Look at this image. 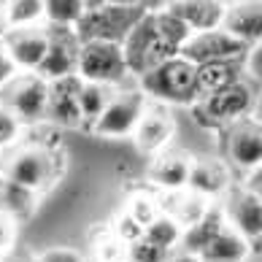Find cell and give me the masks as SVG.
<instances>
[{
    "instance_id": "1f68e13d",
    "label": "cell",
    "mask_w": 262,
    "mask_h": 262,
    "mask_svg": "<svg viewBox=\"0 0 262 262\" xmlns=\"http://www.w3.org/2000/svg\"><path fill=\"white\" fill-rule=\"evenodd\" d=\"M165 259H168V251L149 244L143 235L127 244V262H165Z\"/></svg>"
},
{
    "instance_id": "30bf717a",
    "label": "cell",
    "mask_w": 262,
    "mask_h": 262,
    "mask_svg": "<svg viewBox=\"0 0 262 262\" xmlns=\"http://www.w3.org/2000/svg\"><path fill=\"white\" fill-rule=\"evenodd\" d=\"M225 151L227 160L241 168L244 173H251L262 165V130L259 122L244 116L225 127Z\"/></svg>"
},
{
    "instance_id": "5b68a950",
    "label": "cell",
    "mask_w": 262,
    "mask_h": 262,
    "mask_svg": "<svg viewBox=\"0 0 262 262\" xmlns=\"http://www.w3.org/2000/svg\"><path fill=\"white\" fill-rule=\"evenodd\" d=\"M122 57L127 65V73L143 76L146 71H151L154 65H160L170 57H176L168 46L162 43V38L154 27V14L146 11L141 16V22L127 33V38L122 41Z\"/></svg>"
},
{
    "instance_id": "8d00e7d4",
    "label": "cell",
    "mask_w": 262,
    "mask_h": 262,
    "mask_svg": "<svg viewBox=\"0 0 262 262\" xmlns=\"http://www.w3.org/2000/svg\"><path fill=\"white\" fill-rule=\"evenodd\" d=\"M168 3H170V0H141V6L146 8V11H162Z\"/></svg>"
},
{
    "instance_id": "7402d4cb",
    "label": "cell",
    "mask_w": 262,
    "mask_h": 262,
    "mask_svg": "<svg viewBox=\"0 0 262 262\" xmlns=\"http://www.w3.org/2000/svg\"><path fill=\"white\" fill-rule=\"evenodd\" d=\"M249 257H251V244L230 227L216 232L206 244V249L198 254L200 262H249Z\"/></svg>"
},
{
    "instance_id": "74e56055",
    "label": "cell",
    "mask_w": 262,
    "mask_h": 262,
    "mask_svg": "<svg viewBox=\"0 0 262 262\" xmlns=\"http://www.w3.org/2000/svg\"><path fill=\"white\" fill-rule=\"evenodd\" d=\"M165 262H200V259L192 257V254H184V251H176V254H168Z\"/></svg>"
},
{
    "instance_id": "ac0fdd59",
    "label": "cell",
    "mask_w": 262,
    "mask_h": 262,
    "mask_svg": "<svg viewBox=\"0 0 262 262\" xmlns=\"http://www.w3.org/2000/svg\"><path fill=\"white\" fill-rule=\"evenodd\" d=\"M192 160H195V157L187 154V151H181V149H165L149 165V181L157 189H162V192L187 189Z\"/></svg>"
},
{
    "instance_id": "d6986e66",
    "label": "cell",
    "mask_w": 262,
    "mask_h": 262,
    "mask_svg": "<svg viewBox=\"0 0 262 262\" xmlns=\"http://www.w3.org/2000/svg\"><path fill=\"white\" fill-rule=\"evenodd\" d=\"M162 11L181 19L192 33H206V30H216L219 27L225 6L219 0H170Z\"/></svg>"
},
{
    "instance_id": "8992f818",
    "label": "cell",
    "mask_w": 262,
    "mask_h": 262,
    "mask_svg": "<svg viewBox=\"0 0 262 262\" xmlns=\"http://www.w3.org/2000/svg\"><path fill=\"white\" fill-rule=\"evenodd\" d=\"M76 76H79L81 81L116 86L122 79H127V65H124V57H122V46L119 43H105V41L79 43Z\"/></svg>"
},
{
    "instance_id": "2e32d148",
    "label": "cell",
    "mask_w": 262,
    "mask_h": 262,
    "mask_svg": "<svg viewBox=\"0 0 262 262\" xmlns=\"http://www.w3.org/2000/svg\"><path fill=\"white\" fill-rule=\"evenodd\" d=\"M187 189L195 192V195H200V198H206V200L225 198L227 192L232 189L230 165L216 160V157H198V160H192Z\"/></svg>"
},
{
    "instance_id": "836d02e7",
    "label": "cell",
    "mask_w": 262,
    "mask_h": 262,
    "mask_svg": "<svg viewBox=\"0 0 262 262\" xmlns=\"http://www.w3.org/2000/svg\"><path fill=\"white\" fill-rule=\"evenodd\" d=\"M16 232H19V222H14L8 213L0 211V257H6L14 251Z\"/></svg>"
},
{
    "instance_id": "277c9868",
    "label": "cell",
    "mask_w": 262,
    "mask_h": 262,
    "mask_svg": "<svg viewBox=\"0 0 262 262\" xmlns=\"http://www.w3.org/2000/svg\"><path fill=\"white\" fill-rule=\"evenodd\" d=\"M57 162L52 149L41 146V143H27V146L14 149L8 157L0 162V179L14 181L25 189H43L46 184L54 179Z\"/></svg>"
},
{
    "instance_id": "4316f807",
    "label": "cell",
    "mask_w": 262,
    "mask_h": 262,
    "mask_svg": "<svg viewBox=\"0 0 262 262\" xmlns=\"http://www.w3.org/2000/svg\"><path fill=\"white\" fill-rule=\"evenodd\" d=\"M151 14H154V27H157V33H160V38H162V43L179 57V49L189 41L192 30L181 22V19H176V16L168 14V11H151Z\"/></svg>"
},
{
    "instance_id": "cb8c5ba5",
    "label": "cell",
    "mask_w": 262,
    "mask_h": 262,
    "mask_svg": "<svg viewBox=\"0 0 262 262\" xmlns=\"http://www.w3.org/2000/svg\"><path fill=\"white\" fill-rule=\"evenodd\" d=\"M35 200H38V192L25 189L14 181L0 179V211L8 213L14 222H22V219L30 216L35 211Z\"/></svg>"
},
{
    "instance_id": "f1b7e54d",
    "label": "cell",
    "mask_w": 262,
    "mask_h": 262,
    "mask_svg": "<svg viewBox=\"0 0 262 262\" xmlns=\"http://www.w3.org/2000/svg\"><path fill=\"white\" fill-rule=\"evenodd\" d=\"M81 14V0H43V19L49 27H76Z\"/></svg>"
},
{
    "instance_id": "d4e9b609",
    "label": "cell",
    "mask_w": 262,
    "mask_h": 262,
    "mask_svg": "<svg viewBox=\"0 0 262 262\" xmlns=\"http://www.w3.org/2000/svg\"><path fill=\"white\" fill-rule=\"evenodd\" d=\"M114 95H116V90L108 86V84H92V81L81 84L79 111H81V124L84 127H92V124L98 122V116L105 111V105L111 103Z\"/></svg>"
},
{
    "instance_id": "d590c367",
    "label": "cell",
    "mask_w": 262,
    "mask_h": 262,
    "mask_svg": "<svg viewBox=\"0 0 262 262\" xmlns=\"http://www.w3.org/2000/svg\"><path fill=\"white\" fill-rule=\"evenodd\" d=\"M19 71H16V65L11 62V57H8V52H6V46H3V41H0V90L8 84L16 76Z\"/></svg>"
},
{
    "instance_id": "7c38bea8",
    "label": "cell",
    "mask_w": 262,
    "mask_h": 262,
    "mask_svg": "<svg viewBox=\"0 0 262 262\" xmlns=\"http://www.w3.org/2000/svg\"><path fill=\"white\" fill-rule=\"evenodd\" d=\"M0 41H3L6 52L19 73H35L46 54V46H49V33L41 25L14 27V30H6Z\"/></svg>"
},
{
    "instance_id": "8fae6325",
    "label": "cell",
    "mask_w": 262,
    "mask_h": 262,
    "mask_svg": "<svg viewBox=\"0 0 262 262\" xmlns=\"http://www.w3.org/2000/svg\"><path fill=\"white\" fill-rule=\"evenodd\" d=\"M46 33H49V46H46V54L35 73L43 81L73 76L76 65H79V38H76L73 27H49Z\"/></svg>"
},
{
    "instance_id": "ffe728a7",
    "label": "cell",
    "mask_w": 262,
    "mask_h": 262,
    "mask_svg": "<svg viewBox=\"0 0 262 262\" xmlns=\"http://www.w3.org/2000/svg\"><path fill=\"white\" fill-rule=\"evenodd\" d=\"M157 203H160V213L170 216L173 222H179L184 230L192 227L203 213L211 208V200L200 198V195H195V192H189V189L162 192V195L157 198Z\"/></svg>"
},
{
    "instance_id": "6da1fadb",
    "label": "cell",
    "mask_w": 262,
    "mask_h": 262,
    "mask_svg": "<svg viewBox=\"0 0 262 262\" xmlns=\"http://www.w3.org/2000/svg\"><path fill=\"white\" fill-rule=\"evenodd\" d=\"M141 92L146 98H154L160 105H192L198 100L195 90V65L181 60V57H170L151 71L138 76Z\"/></svg>"
},
{
    "instance_id": "ab89813d",
    "label": "cell",
    "mask_w": 262,
    "mask_h": 262,
    "mask_svg": "<svg viewBox=\"0 0 262 262\" xmlns=\"http://www.w3.org/2000/svg\"><path fill=\"white\" fill-rule=\"evenodd\" d=\"M81 6H84V11H92V8L105 6V0H81Z\"/></svg>"
},
{
    "instance_id": "b9f144b4",
    "label": "cell",
    "mask_w": 262,
    "mask_h": 262,
    "mask_svg": "<svg viewBox=\"0 0 262 262\" xmlns=\"http://www.w3.org/2000/svg\"><path fill=\"white\" fill-rule=\"evenodd\" d=\"M0 262H30V259H27V257H19V254H14V251H11V254H6Z\"/></svg>"
},
{
    "instance_id": "7bdbcfd3",
    "label": "cell",
    "mask_w": 262,
    "mask_h": 262,
    "mask_svg": "<svg viewBox=\"0 0 262 262\" xmlns=\"http://www.w3.org/2000/svg\"><path fill=\"white\" fill-rule=\"evenodd\" d=\"M222 6H230V3H238V0H219Z\"/></svg>"
},
{
    "instance_id": "44dd1931",
    "label": "cell",
    "mask_w": 262,
    "mask_h": 262,
    "mask_svg": "<svg viewBox=\"0 0 262 262\" xmlns=\"http://www.w3.org/2000/svg\"><path fill=\"white\" fill-rule=\"evenodd\" d=\"M244 79V57L241 60H219V62H206L195 65V90L198 98H206L219 90H227L230 84Z\"/></svg>"
},
{
    "instance_id": "f35d334b",
    "label": "cell",
    "mask_w": 262,
    "mask_h": 262,
    "mask_svg": "<svg viewBox=\"0 0 262 262\" xmlns=\"http://www.w3.org/2000/svg\"><path fill=\"white\" fill-rule=\"evenodd\" d=\"M6 30H8V25H6V3L0 0V38H3Z\"/></svg>"
},
{
    "instance_id": "52a82bcc",
    "label": "cell",
    "mask_w": 262,
    "mask_h": 262,
    "mask_svg": "<svg viewBox=\"0 0 262 262\" xmlns=\"http://www.w3.org/2000/svg\"><path fill=\"white\" fill-rule=\"evenodd\" d=\"M46 92L49 81H43L38 73H16L0 90V105L11 111L22 124H33L46 116Z\"/></svg>"
},
{
    "instance_id": "5bb4252c",
    "label": "cell",
    "mask_w": 262,
    "mask_h": 262,
    "mask_svg": "<svg viewBox=\"0 0 262 262\" xmlns=\"http://www.w3.org/2000/svg\"><path fill=\"white\" fill-rule=\"evenodd\" d=\"M173 133H176V119H173L170 108L157 103V105H146L141 122L133 130V138L141 154H154L157 157L160 151L168 149Z\"/></svg>"
},
{
    "instance_id": "4dcf8cb0",
    "label": "cell",
    "mask_w": 262,
    "mask_h": 262,
    "mask_svg": "<svg viewBox=\"0 0 262 262\" xmlns=\"http://www.w3.org/2000/svg\"><path fill=\"white\" fill-rule=\"evenodd\" d=\"M124 216H127L133 225L143 232V227L151 225V222L160 216V203H157V198H154V195H146V192H135V195L127 200Z\"/></svg>"
},
{
    "instance_id": "4fadbf2b",
    "label": "cell",
    "mask_w": 262,
    "mask_h": 262,
    "mask_svg": "<svg viewBox=\"0 0 262 262\" xmlns=\"http://www.w3.org/2000/svg\"><path fill=\"white\" fill-rule=\"evenodd\" d=\"M225 198L227 200H225L222 213H225L227 227L235 230L249 244L251 241L257 244L262 235V200H259V195H251V192H246L241 187V189H230Z\"/></svg>"
},
{
    "instance_id": "603a6c76",
    "label": "cell",
    "mask_w": 262,
    "mask_h": 262,
    "mask_svg": "<svg viewBox=\"0 0 262 262\" xmlns=\"http://www.w3.org/2000/svg\"><path fill=\"white\" fill-rule=\"evenodd\" d=\"M227 227V222H225V213H222V208L216 206H211L203 216L195 222L192 227L184 230V235H181V251L184 254H192V257H198L203 249H206V244L216 235V232H222Z\"/></svg>"
},
{
    "instance_id": "d6a6232c",
    "label": "cell",
    "mask_w": 262,
    "mask_h": 262,
    "mask_svg": "<svg viewBox=\"0 0 262 262\" xmlns=\"http://www.w3.org/2000/svg\"><path fill=\"white\" fill-rule=\"evenodd\" d=\"M22 135V122L0 105V149H11Z\"/></svg>"
},
{
    "instance_id": "ba28073f",
    "label": "cell",
    "mask_w": 262,
    "mask_h": 262,
    "mask_svg": "<svg viewBox=\"0 0 262 262\" xmlns=\"http://www.w3.org/2000/svg\"><path fill=\"white\" fill-rule=\"evenodd\" d=\"M149 105V98L141 90H124L111 98V103L105 105V111L98 116V122L92 124L95 135H103V138H122V135H133L135 124L141 122L143 111Z\"/></svg>"
},
{
    "instance_id": "60d3db41",
    "label": "cell",
    "mask_w": 262,
    "mask_h": 262,
    "mask_svg": "<svg viewBox=\"0 0 262 262\" xmlns=\"http://www.w3.org/2000/svg\"><path fill=\"white\" fill-rule=\"evenodd\" d=\"M111 6H141V0H105Z\"/></svg>"
},
{
    "instance_id": "83f0119b",
    "label": "cell",
    "mask_w": 262,
    "mask_h": 262,
    "mask_svg": "<svg viewBox=\"0 0 262 262\" xmlns=\"http://www.w3.org/2000/svg\"><path fill=\"white\" fill-rule=\"evenodd\" d=\"M6 3V25L14 27H33L43 22V0H3Z\"/></svg>"
},
{
    "instance_id": "ee69618b",
    "label": "cell",
    "mask_w": 262,
    "mask_h": 262,
    "mask_svg": "<svg viewBox=\"0 0 262 262\" xmlns=\"http://www.w3.org/2000/svg\"><path fill=\"white\" fill-rule=\"evenodd\" d=\"M0 259H3V257H0Z\"/></svg>"
},
{
    "instance_id": "e0dca14e",
    "label": "cell",
    "mask_w": 262,
    "mask_h": 262,
    "mask_svg": "<svg viewBox=\"0 0 262 262\" xmlns=\"http://www.w3.org/2000/svg\"><path fill=\"white\" fill-rule=\"evenodd\" d=\"M219 30H225L230 38L251 46H259L262 38V11H259V0H238V3L225 6L222 14Z\"/></svg>"
},
{
    "instance_id": "e575fe53",
    "label": "cell",
    "mask_w": 262,
    "mask_h": 262,
    "mask_svg": "<svg viewBox=\"0 0 262 262\" xmlns=\"http://www.w3.org/2000/svg\"><path fill=\"white\" fill-rule=\"evenodd\" d=\"M35 262H86L84 254H79L76 249H68V246H57V249H49L43 251Z\"/></svg>"
},
{
    "instance_id": "9c48e42d",
    "label": "cell",
    "mask_w": 262,
    "mask_h": 262,
    "mask_svg": "<svg viewBox=\"0 0 262 262\" xmlns=\"http://www.w3.org/2000/svg\"><path fill=\"white\" fill-rule=\"evenodd\" d=\"M249 46L230 38L225 30H206V33H192L189 41L179 49V57L192 65H206L219 60H241L246 57Z\"/></svg>"
},
{
    "instance_id": "3957f363",
    "label": "cell",
    "mask_w": 262,
    "mask_h": 262,
    "mask_svg": "<svg viewBox=\"0 0 262 262\" xmlns=\"http://www.w3.org/2000/svg\"><path fill=\"white\" fill-rule=\"evenodd\" d=\"M146 14L143 6H111L105 3L100 8L84 11L79 25L73 27L79 43L84 41H105V43H119L127 38V33L141 22V16Z\"/></svg>"
},
{
    "instance_id": "f546056e",
    "label": "cell",
    "mask_w": 262,
    "mask_h": 262,
    "mask_svg": "<svg viewBox=\"0 0 262 262\" xmlns=\"http://www.w3.org/2000/svg\"><path fill=\"white\" fill-rule=\"evenodd\" d=\"M90 262H127V241H122L114 230L100 232L92 241V259Z\"/></svg>"
},
{
    "instance_id": "7a4b0ae2",
    "label": "cell",
    "mask_w": 262,
    "mask_h": 262,
    "mask_svg": "<svg viewBox=\"0 0 262 262\" xmlns=\"http://www.w3.org/2000/svg\"><path fill=\"white\" fill-rule=\"evenodd\" d=\"M257 103V86L249 84L246 79H241L235 84H230L227 90H219L213 95H206V98H198L189 105L195 122L203 124V127H222L225 130L227 124L244 119V116L251 114Z\"/></svg>"
},
{
    "instance_id": "484cf974",
    "label": "cell",
    "mask_w": 262,
    "mask_h": 262,
    "mask_svg": "<svg viewBox=\"0 0 262 262\" xmlns=\"http://www.w3.org/2000/svg\"><path fill=\"white\" fill-rule=\"evenodd\" d=\"M141 235L146 238L149 244H154L157 249H162V251H168V254H170V251L181 244L184 227L179 225V222H173L170 216H165V213H160V216L154 219L151 225L143 227Z\"/></svg>"
},
{
    "instance_id": "9a60e30c",
    "label": "cell",
    "mask_w": 262,
    "mask_h": 262,
    "mask_svg": "<svg viewBox=\"0 0 262 262\" xmlns=\"http://www.w3.org/2000/svg\"><path fill=\"white\" fill-rule=\"evenodd\" d=\"M79 76H65V79L49 81L46 92V116L57 127H81V111H79V92H81Z\"/></svg>"
}]
</instances>
